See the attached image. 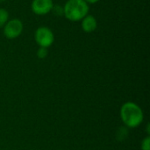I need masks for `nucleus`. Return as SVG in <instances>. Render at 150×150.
Returning <instances> with one entry per match:
<instances>
[{"mask_svg": "<svg viewBox=\"0 0 150 150\" xmlns=\"http://www.w3.org/2000/svg\"><path fill=\"white\" fill-rule=\"evenodd\" d=\"M34 40L40 47L48 48L54 41V34L47 26H40L34 32Z\"/></svg>", "mask_w": 150, "mask_h": 150, "instance_id": "obj_3", "label": "nucleus"}, {"mask_svg": "<svg viewBox=\"0 0 150 150\" xmlns=\"http://www.w3.org/2000/svg\"><path fill=\"white\" fill-rule=\"evenodd\" d=\"M54 5L53 0H33L31 9L34 14L38 16H44L52 11Z\"/></svg>", "mask_w": 150, "mask_h": 150, "instance_id": "obj_5", "label": "nucleus"}, {"mask_svg": "<svg viewBox=\"0 0 150 150\" xmlns=\"http://www.w3.org/2000/svg\"><path fill=\"white\" fill-rule=\"evenodd\" d=\"M6 0H0V3H3V2H5Z\"/></svg>", "mask_w": 150, "mask_h": 150, "instance_id": "obj_12", "label": "nucleus"}, {"mask_svg": "<svg viewBox=\"0 0 150 150\" xmlns=\"http://www.w3.org/2000/svg\"><path fill=\"white\" fill-rule=\"evenodd\" d=\"M83 1H85L88 4H97L100 0H83Z\"/></svg>", "mask_w": 150, "mask_h": 150, "instance_id": "obj_11", "label": "nucleus"}, {"mask_svg": "<svg viewBox=\"0 0 150 150\" xmlns=\"http://www.w3.org/2000/svg\"><path fill=\"white\" fill-rule=\"evenodd\" d=\"M81 27H82L83 31L86 33H93L98 27L97 18L93 15H91V14L86 15L81 20Z\"/></svg>", "mask_w": 150, "mask_h": 150, "instance_id": "obj_6", "label": "nucleus"}, {"mask_svg": "<svg viewBox=\"0 0 150 150\" xmlns=\"http://www.w3.org/2000/svg\"><path fill=\"white\" fill-rule=\"evenodd\" d=\"M24 30L23 22L19 18L9 19L3 27V33L5 38L14 40L21 35Z\"/></svg>", "mask_w": 150, "mask_h": 150, "instance_id": "obj_4", "label": "nucleus"}, {"mask_svg": "<svg viewBox=\"0 0 150 150\" xmlns=\"http://www.w3.org/2000/svg\"><path fill=\"white\" fill-rule=\"evenodd\" d=\"M120 115L124 125L128 128L138 127L144 120L142 109L134 102L128 101L122 105Z\"/></svg>", "mask_w": 150, "mask_h": 150, "instance_id": "obj_1", "label": "nucleus"}, {"mask_svg": "<svg viewBox=\"0 0 150 150\" xmlns=\"http://www.w3.org/2000/svg\"><path fill=\"white\" fill-rule=\"evenodd\" d=\"M47 54H48V50L46 47H40L38 48L37 52H36L37 57L40 58V59H45L47 56Z\"/></svg>", "mask_w": 150, "mask_h": 150, "instance_id": "obj_8", "label": "nucleus"}, {"mask_svg": "<svg viewBox=\"0 0 150 150\" xmlns=\"http://www.w3.org/2000/svg\"><path fill=\"white\" fill-rule=\"evenodd\" d=\"M141 149L142 150H150V137L148 135L145 137L141 144Z\"/></svg>", "mask_w": 150, "mask_h": 150, "instance_id": "obj_9", "label": "nucleus"}, {"mask_svg": "<svg viewBox=\"0 0 150 150\" xmlns=\"http://www.w3.org/2000/svg\"><path fill=\"white\" fill-rule=\"evenodd\" d=\"M52 11L56 16H63V6L62 5H54Z\"/></svg>", "mask_w": 150, "mask_h": 150, "instance_id": "obj_10", "label": "nucleus"}, {"mask_svg": "<svg viewBox=\"0 0 150 150\" xmlns=\"http://www.w3.org/2000/svg\"><path fill=\"white\" fill-rule=\"evenodd\" d=\"M9 20V12L4 8H0V29L4 27L6 22Z\"/></svg>", "mask_w": 150, "mask_h": 150, "instance_id": "obj_7", "label": "nucleus"}, {"mask_svg": "<svg viewBox=\"0 0 150 150\" xmlns=\"http://www.w3.org/2000/svg\"><path fill=\"white\" fill-rule=\"evenodd\" d=\"M89 11V4L83 0H67L63 5V16L71 22L81 21Z\"/></svg>", "mask_w": 150, "mask_h": 150, "instance_id": "obj_2", "label": "nucleus"}]
</instances>
